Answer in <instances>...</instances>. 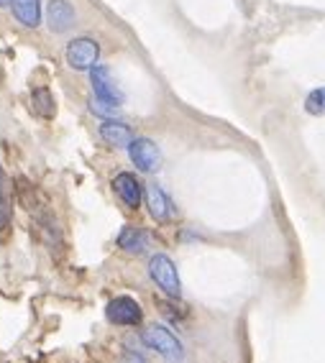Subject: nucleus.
<instances>
[{"mask_svg":"<svg viewBox=\"0 0 325 363\" xmlns=\"http://www.w3.org/2000/svg\"><path fill=\"white\" fill-rule=\"evenodd\" d=\"M141 340L149 345L151 350H156L162 358H167L170 363L184 361V348H182V343H180V337H177L170 328H164V325H149V328L143 330Z\"/></svg>","mask_w":325,"mask_h":363,"instance_id":"nucleus-1","label":"nucleus"},{"mask_svg":"<svg viewBox=\"0 0 325 363\" xmlns=\"http://www.w3.org/2000/svg\"><path fill=\"white\" fill-rule=\"evenodd\" d=\"M149 277L154 279V284L159 286L167 297L177 299L180 294H182V281H180V274H177V266L167 253H156V256H151Z\"/></svg>","mask_w":325,"mask_h":363,"instance_id":"nucleus-2","label":"nucleus"},{"mask_svg":"<svg viewBox=\"0 0 325 363\" xmlns=\"http://www.w3.org/2000/svg\"><path fill=\"white\" fill-rule=\"evenodd\" d=\"M105 318L111 320L113 325H121V328H136V325H141V320H143V310L133 297L121 294V297L108 302V307H105Z\"/></svg>","mask_w":325,"mask_h":363,"instance_id":"nucleus-3","label":"nucleus"},{"mask_svg":"<svg viewBox=\"0 0 325 363\" xmlns=\"http://www.w3.org/2000/svg\"><path fill=\"white\" fill-rule=\"evenodd\" d=\"M67 65L72 67V69H92V67L98 65V57H100V46L98 41L87 39V36H82V39H72L70 44H67Z\"/></svg>","mask_w":325,"mask_h":363,"instance_id":"nucleus-4","label":"nucleus"},{"mask_svg":"<svg viewBox=\"0 0 325 363\" xmlns=\"http://www.w3.org/2000/svg\"><path fill=\"white\" fill-rule=\"evenodd\" d=\"M128 156L141 172H156L162 164V154L151 138H133L128 146Z\"/></svg>","mask_w":325,"mask_h":363,"instance_id":"nucleus-5","label":"nucleus"},{"mask_svg":"<svg viewBox=\"0 0 325 363\" xmlns=\"http://www.w3.org/2000/svg\"><path fill=\"white\" fill-rule=\"evenodd\" d=\"M90 82H92V90H95V98L108 100V103H116V105L123 103V92L116 87V82H113L111 69H108V67H103V65L92 67V69H90Z\"/></svg>","mask_w":325,"mask_h":363,"instance_id":"nucleus-6","label":"nucleus"},{"mask_svg":"<svg viewBox=\"0 0 325 363\" xmlns=\"http://www.w3.org/2000/svg\"><path fill=\"white\" fill-rule=\"evenodd\" d=\"M113 189H116V195L121 197V202H123L128 210H136L138 205H141L143 187H141V182L131 174V172H121V174L113 179Z\"/></svg>","mask_w":325,"mask_h":363,"instance_id":"nucleus-7","label":"nucleus"},{"mask_svg":"<svg viewBox=\"0 0 325 363\" xmlns=\"http://www.w3.org/2000/svg\"><path fill=\"white\" fill-rule=\"evenodd\" d=\"M75 8L67 3V0H49V6H46V23L52 28L54 33H65L75 26Z\"/></svg>","mask_w":325,"mask_h":363,"instance_id":"nucleus-8","label":"nucleus"},{"mask_svg":"<svg viewBox=\"0 0 325 363\" xmlns=\"http://www.w3.org/2000/svg\"><path fill=\"white\" fill-rule=\"evenodd\" d=\"M146 208H149V215L156 223H167V220H172V215H175L172 200L167 197V192H164L162 187H156V184L146 187Z\"/></svg>","mask_w":325,"mask_h":363,"instance_id":"nucleus-9","label":"nucleus"},{"mask_svg":"<svg viewBox=\"0 0 325 363\" xmlns=\"http://www.w3.org/2000/svg\"><path fill=\"white\" fill-rule=\"evenodd\" d=\"M100 136H103L105 143H111V146H116V149H128L131 141H133V133H131L128 125L121 123V121H113V118L103 121V125H100Z\"/></svg>","mask_w":325,"mask_h":363,"instance_id":"nucleus-10","label":"nucleus"},{"mask_svg":"<svg viewBox=\"0 0 325 363\" xmlns=\"http://www.w3.org/2000/svg\"><path fill=\"white\" fill-rule=\"evenodd\" d=\"M13 220V184L0 167V230H8Z\"/></svg>","mask_w":325,"mask_h":363,"instance_id":"nucleus-11","label":"nucleus"},{"mask_svg":"<svg viewBox=\"0 0 325 363\" xmlns=\"http://www.w3.org/2000/svg\"><path fill=\"white\" fill-rule=\"evenodd\" d=\"M118 248H123V251H128V253H143L149 248V235L136 225H126L123 230L118 233Z\"/></svg>","mask_w":325,"mask_h":363,"instance_id":"nucleus-12","label":"nucleus"},{"mask_svg":"<svg viewBox=\"0 0 325 363\" xmlns=\"http://www.w3.org/2000/svg\"><path fill=\"white\" fill-rule=\"evenodd\" d=\"M13 16L28 28H36L41 21V0H11Z\"/></svg>","mask_w":325,"mask_h":363,"instance_id":"nucleus-13","label":"nucleus"},{"mask_svg":"<svg viewBox=\"0 0 325 363\" xmlns=\"http://www.w3.org/2000/svg\"><path fill=\"white\" fill-rule=\"evenodd\" d=\"M31 111L44 121H52L57 116V105H54V95L49 87H36L31 92Z\"/></svg>","mask_w":325,"mask_h":363,"instance_id":"nucleus-14","label":"nucleus"},{"mask_svg":"<svg viewBox=\"0 0 325 363\" xmlns=\"http://www.w3.org/2000/svg\"><path fill=\"white\" fill-rule=\"evenodd\" d=\"M305 111L310 116H325V87H315L305 98Z\"/></svg>","mask_w":325,"mask_h":363,"instance_id":"nucleus-15","label":"nucleus"},{"mask_svg":"<svg viewBox=\"0 0 325 363\" xmlns=\"http://www.w3.org/2000/svg\"><path fill=\"white\" fill-rule=\"evenodd\" d=\"M118 108L121 105H116V103H108V100H100V98H92L90 100V111L95 113V116H100V118H116L118 116Z\"/></svg>","mask_w":325,"mask_h":363,"instance_id":"nucleus-16","label":"nucleus"},{"mask_svg":"<svg viewBox=\"0 0 325 363\" xmlns=\"http://www.w3.org/2000/svg\"><path fill=\"white\" fill-rule=\"evenodd\" d=\"M121 363H146L141 356H136V353H123V358H121Z\"/></svg>","mask_w":325,"mask_h":363,"instance_id":"nucleus-17","label":"nucleus"},{"mask_svg":"<svg viewBox=\"0 0 325 363\" xmlns=\"http://www.w3.org/2000/svg\"><path fill=\"white\" fill-rule=\"evenodd\" d=\"M0 3H11V0H0Z\"/></svg>","mask_w":325,"mask_h":363,"instance_id":"nucleus-18","label":"nucleus"}]
</instances>
